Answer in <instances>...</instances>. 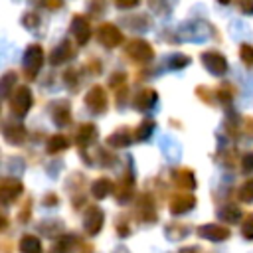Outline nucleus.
<instances>
[{
	"mask_svg": "<svg viewBox=\"0 0 253 253\" xmlns=\"http://www.w3.org/2000/svg\"><path fill=\"white\" fill-rule=\"evenodd\" d=\"M42 61H43V51L40 45H32L26 53V73L28 77H34L38 73V69L42 67Z\"/></svg>",
	"mask_w": 253,
	"mask_h": 253,
	"instance_id": "obj_1",
	"label": "nucleus"
},
{
	"mask_svg": "<svg viewBox=\"0 0 253 253\" xmlns=\"http://www.w3.org/2000/svg\"><path fill=\"white\" fill-rule=\"evenodd\" d=\"M97 38H99V42H101V43H105L107 47H113V45H117V43H121V42H123L121 32H119L115 26H111V24L101 26V28H99V32H97Z\"/></svg>",
	"mask_w": 253,
	"mask_h": 253,
	"instance_id": "obj_2",
	"label": "nucleus"
},
{
	"mask_svg": "<svg viewBox=\"0 0 253 253\" xmlns=\"http://www.w3.org/2000/svg\"><path fill=\"white\" fill-rule=\"evenodd\" d=\"M126 51H128V55L134 57L136 61H146V59L152 57V49H150V45H148L146 42H142V40H134V42H130L128 47H126Z\"/></svg>",
	"mask_w": 253,
	"mask_h": 253,
	"instance_id": "obj_3",
	"label": "nucleus"
},
{
	"mask_svg": "<svg viewBox=\"0 0 253 253\" xmlns=\"http://www.w3.org/2000/svg\"><path fill=\"white\" fill-rule=\"evenodd\" d=\"M204 65L213 73V75H221L225 71V59L215 53V51H208L204 53Z\"/></svg>",
	"mask_w": 253,
	"mask_h": 253,
	"instance_id": "obj_4",
	"label": "nucleus"
},
{
	"mask_svg": "<svg viewBox=\"0 0 253 253\" xmlns=\"http://www.w3.org/2000/svg\"><path fill=\"white\" fill-rule=\"evenodd\" d=\"M16 97L12 99V109H14V113H18V115H24L26 111H28V107L32 105V95H30V91L26 89V87H22V89H18V93H14Z\"/></svg>",
	"mask_w": 253,
	"mask_h": 253,
	"instance_id": "obj_5",
	"label": "nucleus"
},
{
	"mask_svg": "<svg viewBox=\"0 0 253 253\" xmlns=\"http://www.w3.org/2000/svg\"><path fill=\"white\" fill-rule=\"evenodd\" d=\"M87 105L93 109V111H103L105 109V105H107V95H105V91L101 89V87H93L91 91H89V95H87Z\"/></svg>",
	"mask_w": 253,
	"mask_h": 253,
	"instance_id": "obj_6",
	"label": "nucleus"
},
{
	"mask_svg": "<svg viewBox=\"0 0 253 253\" xmlns=\"http://www.w3.org/2000/svg\"><path fill=\"white\" fill-rule=\"evenodd\" d=\"M101 223H103V213H101V210L91 208V210L87 211V215H85V229H87L89 233H97L99 227H101Z\"/></svg>",
	"mask_w": 253,
	"mask_h": 253,
	"instance_id": "obj_7",
	"label": "nucleus"
},
{
	"mask_svg": "<svg viewBox=\"0 0 253 253\" xmlns=\"http://www.w3.org/2000/svg\"><path fill=\"white\" fill-rule=\"evenodd\" d=\"M73 30H75V36L79 40V43H85L89 40V22L83 18V16H75L73 20Z\"/></svg>",
	"mask_w": 253,
	"mask_h": 253,
	"instance_id": "obj_8",
	"label": "nucleus"
},
{
	"mask_svg": "<svg viewBox=\"0 0 253 253\" xmlns=\"http://www.w3.org/2000/svg\"><path fill=\"white\" fill-rule=\"evenodd\" d=\"M200 235L202 237H208V239H225L229 235L227 229L219 227V225H208V227H202L200 229Z\"/></svg>",
	"mask_w": 253,
	"mask_h": 253,
	"instance_id": "obj_9",
	"label": "nucleus"
},
{
	"mask_svg": "<svg viewBox=\"0 0 253 253\" xmlns=\"http://www.w3.org/2000/svg\"><path fill=\"white\" fill-rule=\"evenodd\" d=\"M194 206V198L192 196H178V198H174L172 200V211L174 213H182V211H186V210H190Z\"/></svg>",
	"mask_w": 253,
	"mask_h": 253,
	"instance_id": "obj_10",
	"label": "nucleus"
},
{
	"mask_svg": "<svg viewBox=\"0 0 253 253\" xmlns=\"http://www.w3.org/2000/svg\"><path fill=\"white\" fill-rule=\"evenodd\" d=\"M95 134H97V130H95L93 125H81L79 130H77V142L79 144H89Z\"/></svg>",
	"mask_w": 253,
	"mask_h": 253,
	"instance_id": "obj_11",
	"label": "nucleus"
},
{
	"mask_svg": "<svg viewBox=\"0 0 253 253\" xmlns=\"http://www.w3.org/2000/svg\"><path fill=\"white\" fill-rule=\"evenodd\" d=\"M20 190H22V186L16 180H4V184H2V196H4V200L16 198L20 194Z\"/></svg>",
	"mask_w": 253,
	"mask_h": 253,
	"instance_id": "obj_12",
	"label": "nucleus"
},
{
	"mask_svg": "<svg viewBox=\"0 0 253 253\" xmlns=\"http://www.w3.org/2000/svg\"><path fill=\"white\" fill-rule=\"evenodd\" d=\"M20 251L22 253H42V247H40V241L32 235H26L22 241H20Z\"/></svg>",
	"mask_w": 253,
	"mask_h": 253,
	"instance_id": "obj_13",
	"label": "nucleus"
},
{
	"mask_svg": "<svg viewBox=\"0 0 253 253\" xmlns=\"http://www.w3.org/2000/svg\"><path fill=\"white\" fill-rule=\"evenodd\" d=\"M71 55V49H69V43L67 42H63L53 53H51V63H61V59L65 61L67 57Z\"/></svg>",
	"mask_w": 253,
	"mask_h": 253,
	"instance_id": "obj_14",
	"label": "nucleus"
},
{
	"mask_svg": "<svg viewBox=\"0 0 253 253\" xmlns=\"http://www.w3.org/2000/svg\"><path fill=\"white\" fill-rule=\"evenodd\" d=\"M154 101H156V93L154 91H144V93H140L136 97V107L138 109H146V107L154 105Z\"/></svg>",
	"mask_w": 253,
	"mask_h": 253,
	"instance_id": "obj_15",
	"label": "nucleus"
},
{
	"mask_svg": "<svg viewBox=\"0 0 253 253\" xmlns=\"http://www.w3.org/2000/svg\"><path fill=\"white\" fill-rule=\"evenodd\" d=\"M109 192H111V182H109V180L101 178V180H97V182L93 184V194H95L97 198H105Z\"/></svg>",
	"mask_w": 253,
	"mask_h": 253,
	"instance_id": "obj_16",
	"label": "nucleus"
},
{
	"mask_svg": "<svg viewBox=\"0 0 253 253\" xmlns=\"http://www.w3.org/2000/svg\"><path fill=\"white\" fill-rule=\"evenodd\" d=\"M109 144H115V146L128 144V132H126V128H121L119 132H115L113 136H109Z\"/></svg>",
	"mask_w": 253,
	"mask_h": 253,
	"instance_id": "obj_17",
	"label": "nucleus"
},
{
	"mask_svg": "<svg viewBox=\"0 0 253 253\" xmlns=\"http://www.w3.org/2000/svg\"><path fill=\"white\" fill-rule=\"evenodd\" d=\"M65 146H67V138L61 136V134H55V136L49 138L47 150H49V152H57V150H61V148H65Z\"/></svg>",
	"mask_w": 253,
	"mask_h": 253,
	"instance_id": "obj_18",
	"label": "nucleus"
},
{
	"mask_svg": "<svg viewBox=\"0 0 253 253\" xmlns=\"http://www.w3.org/2000/svg\"><path fill=\"white\" fill-rule=\"evenodd\" d=\"M219 215H221L223 219H227V221H237V217H239V210H237L235 206H227V208H223V210L219 211Z\"/></svg>",
	"mask_w": 253,
	"mask_h": 253,
	"instance_id": "obj_19",
	"label": "nucleus"
},
{
	"mask_svg": "<svg viewBox=\"0 0 253 253\" xmlns=\"http://www.w3.org/2000/svg\"><path fill=\"white\" fill-rule=\"evenodd\" d=\"M239 198L243 202H251L253 200V180H249L241 190H239Z\"/></svg>",
	"mask_w": 253,
	"mask_h": 253,
	"instance_id": "obj_20",
	"label": "nucleus"
},
{
	"mask_svg": "<svg viewBox=\"0 0 253 253\" xmlns=\"http://www.w3.org/2000/svg\"><path fill=\"white\" fill-rule=\"evenodd\" d=\"M241 59H243L247 65L253 63V47H251V45H241Z\"/></svg>",
	"mask_w": 253,
	"mask_h": 253,
	"instance_id": "obj_21",
	"label": "nucleus"
},
{
	"mask_svg": "<svg viewBox=\"0 0 253 253\" xmlns=\"http://www.w3.org/2000/svg\"><path fill=\"white\" fill-rule=\"evenodd\" d=\"M243 235L247 239H253V215H249L245 219V223H243Z\"/></svg>",
	"mask_w": 253,
	"mask_h": 253,
	"instance_id": "obj_22",
	"label": "nucleus"
},
{
	"mask_svg": "<svg viewBox=\"0 0 253 253\" xmlns=\"http://www.w3.org/2000/svg\"><path fill=\"white\" fill-rule=\"evenodd\" d=\"M150 132H152V121H146L144 125H140V128H138V136L140 138H146Z\"/></svg>",
	"mask_w": 253,
	"mask_h": 253,
	"instance_id": "obj_23",
	"label": "nucleus"
},
{
	"mask_svg": "<svg viewBox=\"0 0 253 253\" xmlns=\"http://www.w3.org/2000/svg\"><path fill=\"white\" fill-rule=\"evenodd\" d=\"M239 6H241V10H243V12H247V14H249V12H253V0H241V2H239Z\"/></svg>",
	"mask_w": 253,
	"mask_h": 253,
	"instance_id": "obj_24",
	"label": "nucleus"
},
{
	"mask_svg": "<svg viewBox=\"0 0 253 253\" xmlns=\"http://www.w3.org/2000/svg\"><path fill=\"white\" fill-rule=\"evenodd\" d=\"M243 168H245V170H251V168H253V154H247V156L243 158Z\"/></svg>",
	"mask_w": 253,
	"mask_h": 253,
	"instance_id": "obj_25",
	"label": "nucleus"
},
{
	"mask_svg": "<svg viewBox=\"0 0 253 253\" xmlns=\"http://www.w3.org/2000/svg\"><path fill=\"white\" fill-rule=\"evenodd\" d=\"M138 0H117V6H121V8H130V6H134Z\"/></svg>",
	"mask_w": 253,
	"mask_h": 253,
	"instance_id": "obj_26",
	"label": "nucleus"
},
{
	"mask_svg": "<svg viewBox=\"0 0 253 253\" xmlns=\"http://www.w3.org/2000/svg\"><path fill=\"white\" fill-rule=\"evenodd\" d=\"M219 2H223V4H227V2H229V0H219Z\"/></svg>",
	"mask_w": 253,
	"mask_h": 253,
	"instance_id": "obj_27",
	"label": "nucleus"
}]
</instances>
